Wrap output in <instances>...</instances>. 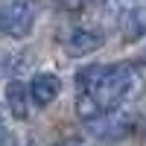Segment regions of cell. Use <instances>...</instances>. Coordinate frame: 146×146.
Here are the masks:
<instances>
[{
    "instance_id": "1",
    "label": "cell",
    "mask_w": 146,
    "mask_h": 146,
    "mask_svg": "<svg viewBox=\"0 0 146 146\" xmlns=\"http://www.w3.org/2000/svg\"><path fill=\"white\" fill-rule=\"evenodd\" d=\"M76 85H79V94L88 96L100 111H111V108H120L123 102L135 100L143 91V76H140V67L131 62L94 64L79 70Z\"/></svg>"
},
{
    "instance_id": "2",
    "label": "cell",
    "mask_w": 146,
    "mask_h": 146,
    "mask_svg": "<svg viewBox=\"0 0 146 146\" xmlns=\"http://www.w3.org/2000/svg\"><path fill=\"white\" fill-rule=\"evenodd\" d=\"M38 6L32 0H3L0 3V32L9 38H27L35 27Z\"/></svg>"
},
{
    "instance_id": "3",
    "label": "cell",
    "mask_w": 146,
    "mask_h": 146,
    "mask_svg": "<svg viewBox=\"0 0 146 146\" xmlns=\"http://www.w3.org/2000/svg\"><path fill=\"white\" fill-rule=\"evenodd\" d=\"M85 129H88V135L100 140H120L131 131V114H126L123 108H111V111H102L85 120Z\"/></svg>"
},
{
    "instance_id": "4",
    "label": "cell",
    "mask_w": 146,
    "mask_h": 146,
    "mask_svg": "<svg viewBox=\"0 0 146 146\" xmlns=\"http://www.w3.org/2000/svg\"><path fill=\"white\" fill-rule=\"evenodd\" d=\"M105 44V35L100 29H91V27H73L62 35V50L70 58H79V56H88L94 50H100Z\"/></svg>"
},
{
    "instance_id": "5",
    "label": "cell",
    "mask_w": 146,
    "mask_h": 146,
    "mask_svg": "<svg viewBox=\"0 0 146 146\" xmlns=\"http://www.w3.org/2000/svg\"><path fill=\"white\" fill-rule=\"evenodd\" d=\"M58 94H62V79H58L56 73H35L32 76V82H29V100L38 108H47Z\"/></svg>"
},
{
    "instance_id": "6",
    "label": "cell",
    "mask_w": 146,
    "mask_h": 146,
    "mask_svg": "<svg viewBox=\"0 0 146 146\" xmlns=\"http://www.w3.org/2000/svg\"><path fill=\"white\" fill-rule=\"evenodd\" d=\"M29 88L21 79H9L6 82V105L15 120H27L29 117Z\"/></svg>"
},
{
    "instance_id": "7",
    "label": "cell",
    "mask_w": 146,
    "mask_h": 146,
    "mask_svg": "<svg viewBox=\"0 0 146 146\" xmlns=\"http://www.w3.org/2000/svg\"><path fill=\"white\" fill-rule=\"evenodd\" d=\"M120 32L126 41H140L146 38V6H131L120 18Z\"/></svg>"
},
{
    "instance_id": "8",
    "label": "cell",
    "mask_w": 146,
    "mask_h": 146,
    "mask_svg": "<svg viewBox=\"0 0 146 146\" xmlns=\"http://www.w3.org/2000/svg\"><path fill=\"white\" fill-rule=\"evenodd\" d=\"M58 3V9H64V12H79V9H85L91 3V0H56Z\"/></svg>"
},
{
    "instance_id": "9",
    "label": "cell",
    "mask_w": 146,
    "mask_h": 146,
    "mask_svg": "<svg viewBox=\"0 0 146 146\" xmlns=\"http://www.w3.org/2000/svg\"><path fill=\"white\" fill-rule=\"evenodd\" d=\"M0 135H3V114H0Z\"/></svg>"
}]
</instances>
